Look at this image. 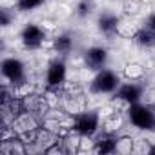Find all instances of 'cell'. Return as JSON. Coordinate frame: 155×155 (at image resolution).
I'll return each instance as SVG.
<instances>
[{
  "label": "cell",
  "instance_id": "6da1fadb",
  "mask_svg": "<svg viewBox=\"0 0 155 155\" xmlns=\"http://www.w3.org/2000/svg\"><path fill=\"white\" fill-rule=\"evenodd\" d=\"M128 115H130V122L139 128V130H155V111L148 106V104H140L135 102L128 108Z\"/></svg>",
  "mask_w": 155,
  "mask_h": 155
},
{
  "label": "cell",
  "instance_id": "7a4b0ae2",
  "mask_svg": "<svg viewBox=\"0 0 155 155\" xmlns=\"http://www.w3.org/2000/svg\"><path fill=\"white\" fill-rule=\"evenodd\" d=\"M120 86L119 75L111 69H101L97 71V75L93 77V81L90 84V91L91 93H113L117 88Z\"/></svg>",
  "mask_w": 155,
  "mask_h": 155
},
{
  "label": "cell",
  "instance_id": "3957f363",
  "mask_svg": "<svg viewBox=\"0 0 155 155\" xmlns=\"http://www.w3.org/2000/svg\"><path fill=\"white\" fill-rule=\"evenodd\" d=\"M101 126V119L97 113L93 111H82V113H77L73 119V131H77L79 135L90 139L99 131Z\"/></svg>",
  "mask_w": 155,
  "mask_h": 155
},
{
  "label": "cell",
  "instance_id": "277c9868",
  "mask_svg": "<svg viewBox=\"0 0 155 155\" xmlns=\"http://www.w3.org/2000/svg\"><path fill=\"white\" fill-rule=\"evenodd\" d=\"M2 75L13 84V86H18V84H24L26 81V69H24V64L18 60V58H4L2 60Z\"/></svg>",
  "mask_w": 155,
  "mask_h": 155
},
{
  "label": "cell",
  "instance_id": "5b68a950",
  "mask_svg": "<svg viewBox=\"0 0 155 155\" xmlns=\"http://www.w3.org/2000/svg\"><path fill=\"white\" fill-rule=\"evenodd\" d=\"M142 93H144V88H142L140 84H137V82L130 81V82H126V84H120V86L115 90V99H117V101L126 102V104H128V108H130L131 104L140 102Z\"/></svg>",
  "mask_w": 155,
  "mask_h": 155
},
{
  "label": "cell",
  "instance_id": "8992f818",
  "mask_svg": "<svg viewBox=\"0 0 155 155\" xmlns=\"http://www.w3.org/2000/svg\"><path fill=\"white\" fill-rule=\"evenodd\" d=\"M66 82V64L62 60H51L46 71V86L48 90H58Z\"/></svg>",
  "mask_w": 155,
  "mask_h": 155
},
{
  "label": "cell",
  "instance_id": "52a82bcc",
  "mask_svg": "<svg viewBox=\"0 0 155 155\" xmlns=\"http://www.w3.org/2000/svg\"><path fill=\"white\" fill-rule=\"evenodd\" d=\"M22 42L26 48L29 49H38L42 44H44V38H46V31L37 26V24H28L24 29H22V35H20Z\"/></svg>",
  "mask_w": 155,
  "mask_h": 155
},
{
  "label": "cell",
  "instance_id": "ba28073f",
  "mask_svg": "<svg viewBox=\"0 0 155 155\" xmlns=\"http://www.w3.org/2000/svg\"><path fill=\"white\" fill-rule=\"evenodd\" d=\"M84 62L90 69L101 71V69H104V66L108 62V51L101 46H93L84 53Z\"/></svg>",
  "mask_w": 155,
  "mask_h": 155
},
{
  "label": "cell",
  "instance_id": "9c48e42d",
  "mask_svg": "<svg viewBox=\"0 0 155 155\" xmlns=\"http://www.w3.org/2000/svg\"><path fill=\"white\" fill-rule=\"evenodd\" d=\"M119 22L120 18L110 11H104L99 15V20H97V26L99 29L104 33V35H115L117 33V28H119Z\"/></svg>",
  "mask_w": 155,
  "mask_h": 155
},
{
  "label": "cell",
  "instance_id": "30bf717a",
  "mask_svg": "<svg viewBox=\"0 0 155 155\" xmlns=\"http://www.w3.org/2000/svg\"><path fill=\"white\" fill-rule=\"evenodd\" d=\"M135 40H137V44H140V46L153 48V46H155V31L150 29V28H142V29L137 31Z\"/></svg>",
  "mask_w": 155,
  "mask_h": 155
},
{
  "label": "cell",
  "instance_id": "8fae6325",
  "mask_svg": "<svg viewBox=\"0 0 155 155\" xmlns=\"http://www.w3.org/2000/svg\"><path fill=\"white\" fill-rule=\"evenodd\" d=\"M142 75H144V68L137 62H131V64H126L124 68V77L128 81H140L142 79Z\"/></svg>",
  "mask_w": 155,
  "mask_h": 155
},
{
  "label": "cell",
  "instance_id": "7c38bea8",
  "mask_svg": "<svg viewBox=\"0 0 155 155\" xmlns=\"http://www.w3.org/2000/svg\"><path fill=\"white\" fill-rule=\"evenodd\" d=\"M55 49L58 51V53H62V55H68L69 51H71V48H73V40L69 38V35H58L57 38H55Z\"/></svg>",
  "mask_w": 155,
  "mask_h": 155
},
{
  "label": "cell",
  "instance_id": "4fadbf2b",
  "mask_svg": "<svg viewBox=\"0 0 155 155\" xmlns=\"http://www.w3.org/2000/svg\"><path fill=\"white\" fill-rule=\"evenodd\" d=\"M46 0H17V8L20 11H31L35 8H40Z\"/></svg>",
  "mask_w": 155,
  "mask_h": 155
},
{
  "label": "cell",
  "instance_id": "5bb4252c",
  "mask_svg": "<svg viewBox=\"0 0 155 155\" xmlns=\"http://www.w3.org/2000/svg\"><path fill=\"white\" fill-rule=\"evenodd\" d=\"M133 150V142L131 139L124 137V139H117V144H115V151H120V153H130Z\"/></svg>",
  "mask_w": 155,
  "mask_h": 155
},
{
  "label": "cell",
  "instance_id": "9a60e30c",
  "mask_svg": "<svg viewBox=\"0 0 155 155\" xmlns=\"http://www.w3.org/2000/svg\"><path fill=\"white\" fill-rule=\"evenodd\" d=\"M93 9V0H82V2L77 6V15L79 17H88Z\"/></svg>",
  "mask_w": 155,
  "mask_h": 155
},
{
  "label": "cell",
  "instance_id": "2e32d148",
  "mask_svg": "<svg viewBox=\"0 0 155 155\" xmlns=\"http://www.w3.org/2000/svg\"><path fill=\"white\" fill-rule=\"evenodd\" d=\"M122 8H124V13L126 15H135V13H139L140 4H139V0H126Z\"/></svg>",
  "mask_w": 155,
  "mask_h": 155
},
{
  "label": "cell",
  "instance_id": "e0dca14e",
  "mask_svg": "<svg viewBox=\"0 0 155 155\" xmlns=\"http://www.w3.org/2000/svg\"><path fill=\"white\" fill-rule=\"evenodd\" d=\"M146 28H150V29L155 31V13H151V15L148 17V20H146Z\"/></svg>",
  "mask_w": 155,
  "mask_h": 155
},
{
  "label": "cell",
  "instance_id": "ac0fdd59",
  "mask_svg": "<svg viewBox=\"0 0 155 155\" xmlns=\"http://www.w3.org/2000/svg\"><path fill=\"white\" fill-rule=\"evenodd\" d=\"M148 151H150V153H155V146H151V148H150Z\"/></svg>",
  "mask_w": 155,
  "mask_h": 155
}]
</instances>
